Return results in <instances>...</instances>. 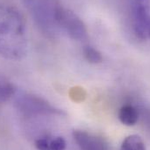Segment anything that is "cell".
Returning <instances> with one entry per match:
<instances>
[{"instance_id":"obj_1","label":"cell","mask_w":150,"mask_h":150,"mask_svg":"<svg viewBox=\"0 0 150 150\" xmlns=\"http://www.w3.org/2000/svg\"><path fill=\"white\" fill-rule=\"evenodd\" d=\"M26 25L21 12L13 5L0 2V56L20 60L27 52Z\"/></svg>"},{"instance_id":"obj_2","label":"cell","mask_w":150,"mask_h":150,"mask_svg":"<svg viewBox=\"0 0 150 150\" xmlns=\"http://www.w3.org/2000/svg\"><path fill=\"white\" fill-rule=\"evenodd\" d=\"M33 20L44 36L55 38L59 32L56 21L58 0H22Z\"/></svg>"},{"instance_id":"obj_3","label":"cell","mask_w":150,"mask_h":150,"mask_svg":"<svg viewBox=\"0 0 150 150\" xmlns=\"http://www.w3.org/2000/svg\"><path fill=\"white\" fill-rule=\"evenodd\" d=\"M14 107L18 112L25 118H36L62 113L59 109L53 107L46 100L29 93H19L15 98Z\"/></svg>"},{"instance_id":"obj_4","label":"cell","mask_w":150,"mask_h":150,"mask_svg":"<svg viewBox=\"0 0 150 150\" xmlns=\"http://www.w3.org/2000/svg\"><path fill=\"white\" fill-rule=\"evenodd\" d=\"M56 21L58 26L69 37L77 41H86L88 38L86 25L83 20L72 10L65 7L60 3L56 11Z\"/></svg>"},{"instance_id":"obj_5","label":"cell","mask_w":150,"mask_h":150,"mask_svg":"<svg viewBox=\"0 0 150 150\" xmlns=\"http://www.w3.org/2000/svg\"><path fill=\"white\" fill-rule=\"evenodd\" d=\"M133 29L142 40L150 39L149 0H131Z\"/></svg>"},{"instance_id":"obj_6","label":"cell","mask_w":150,"mask_h":150,"mask_svg":"<svg viewBox=\"0 0 150 150\" xmlns=\"http://www.w3.org/2000/svg\"><path fill=\"white\" fill-rule=\"evenodd\" d=\"M73 136L80 150H108V143L103 138L86 131L74 130Z\"/></svg>"},{"instance_id":"obj_7","label":"cell","mask_w":150,"mask_h":150,"mask_svg":"<svg viewBox=\"0 0 150 150\" xmlns=\"http://www.w3.org/2000/svg\"><path fill=\"white\" fill-rule=\"evenodd\" d=\"M118 116L123 125L132 127L138 122L140 113L135 107L132 105H124L120 108Z\"/></svg>"},{"instance_id":"obj_8","label":"cell","mask_w":150,"mask_h":150,"mask_svg":"<svg viewBox=\"0 0 150 150\" xmlns=\"http://www.w3.org/2000/svg\"><path fill=\"white\" fill-rule=\"evenodd\" d=\"M17 93V88L13 83L0 77V102L4 103L11 100Z\"/></svg>"},{"instance_id":"obj_9","label":"cell","mask_w":150,"mask_h":150,"mask_svg":"<svg viewBox=\"0 0 150 150\" xmlns=\"http://www.w3.org/2000/svg\"><path fill=\"white\" fill-rule=\"evenodd\" d=\"M120 150H147L143 140L137 134L128 135L124 139Z\"/></svg>"},{"instance_id":"obj_10","label":"cell","mask_w":150,"mask_h":150,"mask_svg":"<svg viewBox=\"0 0 150 150\" xmlns=\"http://www.w3.org/2000/svg\"><path fill=\"white\" fill-rule=\"evenodd\" d=\"M83 53L85 59L91 64H100L102 62V55L101 53L94 47L91 45H86L83 49Z\"/></svg>"},{"instance_id":"obj_11","label":"cell","mask_w":150,"mask_h":150,"mask_svg":"<svg viewBox=\"0 0 150 150\" xmlns=\"http://www.w3.org/2000/svg\"><path fill=\"white\" fill-rule=\"evenodd\" d=\"M67 142L61 136H57L50 139V150H66Z\"/></svg>"},{"instance_id":"obj_12","label":"cell","mask_w":150,"mask_h":150,"mask_svg":"<svg viewBox=\"0 0 150 150\" xmlns=\"http://www.w3.org/2000/svg\"><path fill=\"white\" fill-rule=\"evenodd\" d=\"M50 139L51 137L43 136L35 141V147L38 150H50Z\"/></svg>"},{"instance_id":"obj_13","label":"cell","mask_w":150,"mask_h":150,"mask_svg":"<svg viewBox=\"0 0 150 150\" xmlns=\"http://www.w3.org/2000/svg\"><path fill=\"white\" fill-rule=\"evenodd\" d=\"M142 115H143V120H144L149 130L150 131V109H145L142 112Z\"/></svg>"}]
</instances>
